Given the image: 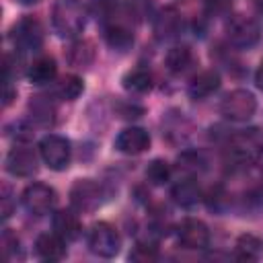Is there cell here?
<instances>
[{"label":"cell","mask_w":263,"mask_h":263,"mask_svg":"<svg viewBox=\"0 0 263 263\" xmlns=\"http://www.w3.org/2000/svg\"><path fill=\"white\" fill-rule=\"evenodd\" d=\"M51 25L60 37H76L84 31L86 8L80 0H55L51 8Z\"/></svg>","instance_id":"cell-1"},{"label":"cell","mask_w":263,"mask_h":263,"mask_svg":"<svg viewBox=\"0 0 263 263\" xmlns=\"http://www.w3.org/2000/svg\"><path fill=\"white\" fill-rule=\"evenodd\" d=\"M86 245H88L90 253H95L97 257L111 259L119 253L121 238L109 222H97V224L90 226V230L86 234Z\"/></svg>","instance_id":"cell-2"},{"label":"cell","mask_w":263,"mask_h":263,"mask_svg":"<svg viewBox=\"0 0 263 263\" xmlns=\"http://www.w3.org/2000/svg\"><path fill=\"white\" fill-rule=\"evenodd\" d=\"M255 111H257V99L251 90L245 88L230 90L220 103V113L230 121H247L255 115Z\"/></svg>","instance_id":"cell-3"},{"label":"cell","mask_w":263,"mask_h":263,"mask_svg":"<svg viewBox=\"0 0 263 263\" xmlns=\"http://www.w3.org/2000/svg\"><path fill=\"white\" fill-rule=\"evenodd\" d=\"M39 156L51 171H64L70 164V156H72L70 142L64 136L47 134L39 142Z\"/></svg>","instance_id":"cell-4"},{"label":"cell","mask_w":263,"mask_h":263,"mask_svg":"<svg viewBox=\"0 0 263 263\" xmlns=\"http://www.w3.org/2000/svg\"><path fill=\"white\" fill-rule=\"evenodd\" d=\"M21 201L25 205V210L33 216H43L49 214L55 203H58V193L53 187L45 185V183H31L25 187Z\"/></svg>","instance_id":"cell-5"},{"label":"cell","mask_w":263,"mask_h":263,"mask_svg":"<svg viewBox=\"0 0 263 263\" xmlns=\"http://www.w3.org/2000/svg\"><path fill=\"white\" fill-rule=\"evenodd\" d=\"M226 37L234 47H242L249 49L253 47L259 37H261V29L257 25L255 18L245 16V14H234L228 23H226Z\"/></svg>","instance_id":"cell-6"},{"label":"cell","mask_w":263,"mask_h":263,"mask_svg":"<svg viewBox=\"0 0 263 263\" xmlns=\"http://www.w3.org/2000/svg\"><path fill=\"white\" fill-rule=\"evenodd\" d=\"M70 203L78 212H92L103 203V187L92 179H78L70 187Z\"/></svg>","instance_id":"cell-7"},{"label":"cell","mask_w":263,"mask_h":263,"mask_svg":"<svg viewBox=\"0 0 263 263\" xmlns=\"http://www.w3.org/2000/svg\"><path fill=\"white\" fill-rule=\"evenodd\" d=\"M12 41L18 51H37L43 43V27L37 18L25 16L12 27Z\"/></svg>","instance_id":"cell-8"},{"label":"cell","mask_w":263,"mask_h":263,"mask_svg":"<svg viewBox=\"0 0 263 263\" xmlns=\"http://www.w3.org/2000/svg\"><path fill=\"white\" fill-rule=\"evenodd\" d=\"M4 166L6 171L12 175V177H33L39 168V158L35 154L33 148L29 146H14L8 154H6V160H4Z\"/></svg>","instance_id":"cell-9"},{"label":"cell","mask_w":263,"mask_h":263,"mask_svg":"<svg viewBox=\"0 0 263 263\" xmlns=\"http://www.w3.org/2000/svg\"><path fill=\"white\" fill-rule=\"evenodd\" d=\"M177 236L179 242L191 251H199L210 245V228L197 218H185L177 228Z\"/></svg>","instance_id":"cell-10"},{"label":"cell","mask_w":263,"mask_h":263,"mask_svg":"<svg viewBox=\"0 0 263 263\" xmlns=\"http://www.w3.org/2000/svg\"><path fill=\"white\" fill-rule=\"evenodd\" d=\"M148 146H150V134L138 125L121 129L115 138V148L123 154H142L144 150H148Z\"/></svg>","instance_id":"cell-11"},{"label":"cell","mask_w":263,"mask_h":263,"mask_svg":"<svg viewBox=\"0 0 263 263\" xmlns=\"http://www.w3.org/2000/svg\"><path fill=\"white\" fill-rule=\"evenodd\" d=\"M51 226L53 232H58L66 242H72L82 234V222L72 210H58L51 218Z\"/></svg>","instance_id":"cell-12"},{"label":"cell","mask_w":263,"mask_h":263,"mask_svg":"<svg viewBox=\"0 0 263 263\" xmlns=\"http://www.w3.org/2000/svg\"><path fill=\"white\" fill-rule=\"evenodd\" d=\"M35 253L43 261H60L66 255V240L58 232H43L35 240Z\"/></svg>","instance_id":"cell-13"},{"label":"cell","mask_w":263,"mask_h":263,"mask_svg":"<svg viewBox=\"0 0 263 263\" xmlns=\"http://www.w3.org/2000/svg\"><path fill=\"white\" fill-rule=\"evenodd\" d=\"M181 29H183V18L177 12V8H173V6H164L154 18V33L158 39L177 37Z\"/></svg>","instance_id":"cell-14"},{"label":"cell","mask_w":263,"mask_h":263,"mask_svg":"<svg viewBox=\"0 0 263 263\" xmlns=\"http://www.w3.org/2000/svg\"><path fill=\"white\" fill-rule=\"evenodd\" d=\"M220 88V74L214 70H203L199 74H195L187 86V95L195 101H201L210 95H214Z\"/></svg>","instance_id":"cell-15"},{"label":"cell","mask_w":263,"mask_h":263,"mask_svg":"<svg viewBox=\"0 0 263 263\" xmlns=\"http://www.w3.org/2000/svg\"><path fill=\"white\" fill-rule=\"evenodd\" d=\"M171 197L177 205L181 208H195L199 201H201V189L199 185L191 179V177H185V179H179L173 189H171Z\"/></svg>","instance_id":"cell-16"},{"label":"cell","mask_w":263,"mask_h":263,"mask_svg":"<svg viewBox=\"0 0 263 263\" xmlns=\"http://www.w3.org/2000/svg\"><path fill=\"white\" fill-rule=\"evenodd\" d=\"M55 74H58V64L51 55H41V58L33 60V64L27 70V76H29L31 84H35V86L49 84L55 78Z\"/></svg>","instance_id":"cell-17"},{"label":"cell","mask_w":263,"mask_h":263,"mask_svg":"<svg viewBox=\"0 0 263 263\" xmlns=\"http://www.w3.org/2000/svg\"><path fill=\"white\" fill-rule=\"evenodd\" d=\"M29 113H31V119L43 127H49L55 123V105L49 97L45 95H35L31 97L29 101Z\"/></svg>","instance_id":"cell-18"},{"label":"cell","mask_w":263,"mask_h":263,"mask_svg":"<svg viewBox=\"0 0 263 263\" xmlns=\"http://www.w3.org/2000/svg\"><path fill=\"white\" fill-rule=\"evenodd\" d=\"M66 60L72 68H88L95 60V45L88 39H76L66 53Z\"/></svg>","instance_id":"cell-19"},{"label":"cell","mask_w":263,"mask_h":263,"mask_svg":"<svg viewBox=\"0 0 263 263\" xmlns=\"http://www.w3.org/2000/svg\"><path fill=\"white\" fill-rule=\"evenodd\" d=\"M234 255L240 261H259L263 257V242L255 234H240L234 245Z\"/></svg>","instance_id":"cell-20"},{"label":"cell","mask_w":263,"mask_h":263,"mask_svg":"<svg viewBox=\"0 0 263 263\" xmlns=\"http://www.w3.org/2000/svg\"><path fill=\"white\" fill-rule=\"evenodd\" d=\"M193 62V55H191V49L187 45H175L166 51V58H164V64H166V70L173 72V74H181L185 72Z\"/></svg>","instance_id":"cell-21"},{"label":"cell","mask_w":263,"mask_h":263,"mask_svg":"<svg viewBox=\"0 0 263 263\" xmlns=\"http://www.w3.org/2000/svg\"><path fill=\"white\" fill-rule=\"evenodd\" d=\"M121 82H123L125 90L142 95V92H148L152 88V74L148 70H144V68H134L121 78Z\"/></svg>","instance_id":"cell-22"},{"label":"cell","mask_w":263,"mask_h":263,"mask_svg":"<svg viewBox=\"0 0 263 263\" xmlns=\"http://www.w3.org/2000/svg\"><path fill=\"white\" fill-rule=\"evenodd\" d=\"M84 90V82L80 76L76 74H68L64 76L58 84H55V97L62 101H76Z\"/></svg>","instance_id":"cell-23"},{"label":"cell","mask_w":263,"mask_h":263,"mask_svg":"<svg viewBox=\"0 0 263 263\" xmlns=\"http://www.w3.org/2000/svg\"><path fill=\"white\" fill-rule=\"evenodd\" d=\"M171 173H173V168H171V164H168L166 160H162V158H154V160H150L148 166H146V181L158 187V185L168 183Z\"/></svg>","instance_id":"cell-24"},{"label":"cell","mask_w":263,"mask_h":263,"mask_svg":"<svg viewBox=\"0 0 263 263\" xmlns=\"http://www.w3.org/2000/svg\"><path fill=\"white\" fill-rule=\"evenodd\" d=\"M177 166H179V171H183L187 175H195V173L205 171V158L199 152H189L187 150L177 158Z\"/></svg>","instance_id":"cell-25"},{"label":"cell","mask_w":263,"mask_h":263,"mask_svg":"<svg viewBox=\"0 0 263 263\" xmlns=\"http://www.w3.org/2000/svg\"><path fill=\"white\" fill-rule=\"evenodd\" d=\"M156 259H158V247L150 240H140L129 251V261H136V263H150Z\"/></svg>","instance_id":"cell-26"},{"label":"cell","mask_w":263,"mask_h":263,"mask_svg":"<svg viewBox=\"0 0 263 263\" xmlns=\"http://www.w3.org/2000/svg\"><path fill=\"white\" fill-rule=\"evenodd\" d=\"M205 203H208L210 210L222 212V210L228 205V193L224 191L222 185H214V187L208 191V195H205Z\"/></svg>","instance_id":"cell-27"},{"label":"cell","mask_w":263,"mask_h":263,"mask_svg":"<svg viewBox=\"0 0 263 263\" xmlns=\"http://www.w3.org/2000/svg\"><path fill=\"white\" fill-rule=\"evenodd\" d=\"M2 251H4L6 259L21 257V242H18L16 234L10 228H4V232H2Z\"/></svg>","instance_id":"cell-28"},{"label":"cell","mask_w":263,"mask_h":263,"mask_svg":"<svg viewBox=\"0 0 263 263\" xmlns=\"http://www.w3.org/2000/svg\"><path fill=\"white\" fill-rule=\"evenodd\" d=\"M21 72V55L16 53H4V66H2V74L6 82H12V78H16Z\"/></svg>","instance_id":"cell-29"},{"label":"cell","mask_w":263,"mask_h":263,"mask_svg":"<svg viewBox=\"0 0 263 263\" xmlns=\"http://www.w3.org/2000/svg\"><path fill=\"white\" fill-rule=\"evenodd\" d=\"M14 205H16V201H14L12 189L4 183V185H2V193H0V214H2V218H4V220L12 216Z\"/></svg>","instance_id":"cell-30"},{"label":"cell","mask_w":263,"mask_h":263,"mask_svg":"<svg viewBox=\"0 0 263 263\" xmlns=\"http://www.w3.org/2000/svg\"><path fill=\"white\" fill-rule=\"evenodd\" d=\"M117 111H119V115H121V117H125V119H134V117H140V115L144 113V109H142L140 105L125 103V101L117 103Z\"/></svg>","instance_id":"cell-31"},{"label":"cell","mask_w":263,"mask_h":263,"mask_svg":"<svg viewBox=\"0 0 263 263\" xmlns=\"http://www.w3.org/2000/svg\"><path fill=\"white\" fill-rule=\"evenodd\" d=\"M245 203L253 205V208H261L263 205V185H257V187L249 189L245 193Z\"/></svg>","instance_id":"cell-32"},{"label":"cell","mask_w":263,"mask_h":263,"mask_svg":"<svg viewBox=\"0 0 263 263\" xmlns=\"http://www.w3.org/2000/svg\"><path fill=\"white\" fill-rule=\"evenodd\" d=\"M230 2L232 0H208V8L212 12H222V10H226L230 6Z\"/></svg>","instance_id":"cell-33"},{"label":"cell","mask_w":263,"mask_h":263,"mask_svg":"<svg viewBox=\"0 0 263 263\" xmlns=\"http://www.w3.org/2000/svg\"><path fill=\"white\" fill-rule=\"evenodd\" d=\"M14 97H16V92H14V88H12V82H6V80H4V101H2V105L8 107Z\"/></svg>","instance_id":"cell-34"},{"label":"cell","mask_w":263,"mask_h":263,"mask_svg":"<svg viewBox=\"0 0 263 263\" xmlns=\"http://www.w3.org/2000/svg\"><path fill=\"white\" fill-rule=\"evenodd\" d=\"M255 84L263 90V62L259 64V68H257V72H255Z\"/></svg>","instance_id":"cell-35"},{"label":"cell","mask_w":263,"mask_h":263,"mask_svg":"<svg viewBox=\"0 0 263 263\" xmlns=\"http://www.w3.org/2000/svg\"><path fill=\"white\" fill-rule=\"evenodd\" d=\"M255 162H257V164H259V168L263 171V146H261V148L255 152Z\"/></svg>","instance_id":"cell-36"},{"label":"cell","mask_w":263,"mask_h":263,"mask_svg":"<svg viewBox=\"0 0 263 263\" xmlns=\"http://www.w3.org/2000/svg\"><path fill=\"white\" fill-rule=\"evenodd\" d=\"M16 2H21V4H35V2H39V0H16Z\"/></svg>","instance_id":"cell-37"}]
</instances>
